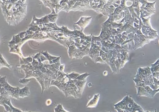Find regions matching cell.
I'll use <instances>...</instances> for the list:
<instances>
[{
	"mask_svg": "<svg viewBox=\"0 0 159 112\" xmlns=\"http://www.w3.org/2000/svg\"><path fill=\"white\" fill-rule=\"evenodd\" d=\"M150 112L148 111H145V112ZM153 112H156V110L155 111Z\"/></svg>",
	"mask_w": 159,
	"mask_h": 112,
	"instance_id": "13",
	"label": "cell"
},
{
	"mask_svg": "<svg viewBox=\"0 0 159 112\" xmlns=\"http://www.w3.org/2000/svg\"><path fill=\"white\" fill-rule=\"evenodd\" d=\"M55 112H69L65 110L62 104H59L54 109Z\"/></svg>",
	"mask_w": 159,
	"mask_h": 112,
	"instance_id": "7",
	"label": "cell"
},
{
	"mask_svg": "<svg viewBox=\"0 0 159 112\" xmlns=\"http://www.w3.org/2000/svg\"><path fill=\"white\" fill-rule=\"evenodd\" d=\"M66 84L64 83L57 80H52L51 81L50 86H56L61 91L63 92L66 86Z\"/></svg>",
	"mask_w": 159,
	"mask_h": 112,
	"instance_id": "3",
	"label": "cell"
},
{
	"mask_svg": "<svg viewBox=\"0 0 159 112\" xmlns=\"http://www.w3.org/2000/svg\"><path fill=\"white\" fill-rule=\"evenodd\" d=\"M0 5L3 16L9 25H18L25 17V1L0 0Z\"/></svg>",
	"mask_w": 159,
	"mask_h": 112,
	"instance_id": "1",
	"label": "cell"
},
{
	"mask_svg": "<svg viewBox=\"0 0 159 112\" xmlns=\"http://www.w3.org/2000/svg\"><path fill=\"white\" fill-rule=\"evenodd\" d=\"M19 96L20 97L22 98L29 96L30 92L29 87L25 86L21 89H19Z\"/></svg>",
	"mask_w": 159,
	"mask_h": 112,
	"instance_id": "4",
	"label": "cell"
},
{
	"mask_svg": "<svg viewBox=\"0 0 159 112\" xmlns=\"http://www.w3.org/2000/svg\"><path fill=\"white\" fill-rule=\"evenodd\" d=\"M80 75L79 74L75 72H72L69 74H66L67 76L71 79L73 80L75 79Z\"/></svg>",
	"mask_w": 159,
	"mask_h": 112,
	"instance_id": "10",
	"label": "cell"
},
{
	"mask_svg": "<svg viewBox=\"0 0 159 112\" xmlns=\"http://www.w3.org/2000/svg\"><path fill=\"white\" fill-rule=\"evenodd\" d=\"M75 82V84L78 90L79 98H80L82 96L83 90L87 82V80L83 81H78L77 79H74Z\"/></svg>",
	"mask_w": 159,
	"mask_h": 112,
	"instance_id": "2",
	"label": "cell"
},
{
	"mask_svg": "<svg viewBox=\"0 0 159 112\" xmlns=\"http://www.w3.org/2000/svg\"><path fill=\"white\" fill-rule=\"evenodd\" d=\"M57 75L56 80L59 81H61L63 78L66 76L67 74L64 73L63 72H61L60 71H58Z\"/></svg>",
	"mask_w": 159,
	"mask_h": 112,
	"instance_id": "8",
	"label": "cell"
},
{
	"mask_svg": "<svg viewBox=\"0 0 159 112\" xmlns=\"http://www.w3.org/2000/svg\"><path fill=\"white\" fill-rule=\"evenodd\" d=\"M97 98H96L95 95L94 97L90 100L86 106L87 107L93 108L95 107L97 104L98 100Z\"/></svg>",
	"mask_w": 159,
	"mask_h": 112,
	"instance_id": "6",
	"label": "cell"
},
{
	"mask_svg": "<svg viewBox=\"0 0 159 112\" xmlns=\"http://www.w3.org/2000/svg\"></svg>",
	"mask_w": 159,
	"mask_h": 112,
	"instance_id": "14",
	"label": "cell"
},
{
	"mask_svg": "<svg viewBox=\"0 0 159 112\" xmlns=\"http://www.w3.org/2000/svg\"><path fill=\"white\" fill-rule=\"evenodd\" d=\"M10 107L11 110V112H32L31 111L28 112H23L20 110L18 109L17 108L14 107L11 105H10ZM4 112H7L6 111H4Z\"/></svg>",
	"mask_w": 159,
	"mask_h": 112,
	"instance_id": "11",
	"label": "cell"
},
{
	"mask_svg": "<svg viewBox=\"0 0 159 112\" xmlns=\"http://www.w3.org/2000/svg\"><path fill=\"white\" fill-rule=\"evenodd\" d=\"M89 74L87 73L80 74L75 79L78 81H83L86 80V78Z\"/></svg>",
	"mask_w": 159,
	"mask_h": 112,
	"instance_id": "9",
	"label": "cell"
},
{
	"mask_svg": "<svg viewBox=\"0 0 159 112\" xmlns=\"http://www.w3.org/2000/svg\"><path fill=\"white\" fill-rule=\"evenodd\" d=\"M3 67H6L9 69H11L12 67L3 58L2 54L0 53V69L1 68Z\"/></svg>",
	"mask_w": 159,
	"mask_h": 112,
	"instance_id": "5",
	"label": "cell"
},
{
	"mask_svg": "<svg viewBox=\"0 0 159 112\" xmlns=\"http://www.w3.org/2000/svg\"><path fill=\"white\" fill-rule=\"evenodd\" d=\"M31 79H21L19 81V83L24 84H26L28 83Z\"/></svg>",
	"mask_w": 159,
	"mask_h": 112,
	"instance_id": "12",
	"label": "cell"
}]
</instances>
